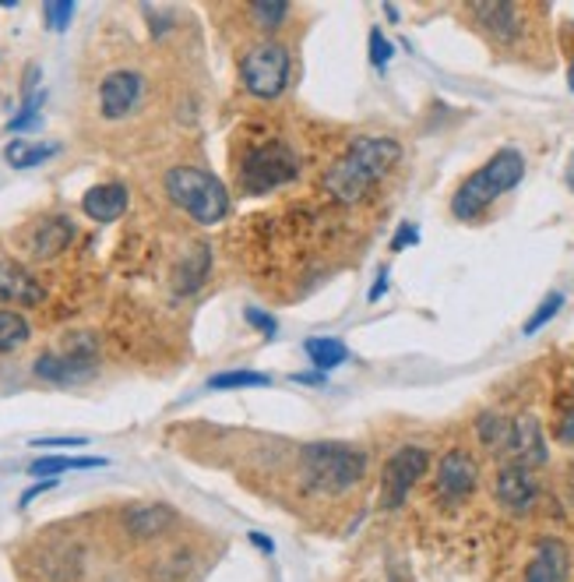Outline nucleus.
<instances>
[{"mask_svg": "<svg viewBox=\"0 0 574 582\" xmlns=\"http://www.w3.org/2000/svg\"><path fill=\"white\" fill-rule=\"evenodd\" d=\"M209 272H212V244L201 241L190 247V255L177 265V272H173V293L177 296L198 293L204 282H209Z\"/></svg>", "mask_w": 574, "mask_h": 582, "instance_id": "16", "label": "nucleus"}, {"mask_svg": "<svg viewBox=\"0 0 574 582\" xmlns=\"http://www.w3.org/2000/svg\"><path fill=\"white\" fill-rule=\"evenodd\" d=\"M250 544H254V547H258V550H265V555H272V550H276V544H272V540H268V537H265V533H250Z\"/></svg>", "mask_w": 574, "mask_h": 582, "instance_id": "37", "label": "nucleus"}, {"mask_svg": "<svg viewBox=\"0 0 574 582\" xmlns=\"http://www.w3.org/2000/svg\"><path fill=\"white\" fill-rule=\"evenodd\" d=\"M141 96H145V78L138 71H114L99 85V114L106 120H120L141 103Z\"/></svg>", "mask_w": 574, "mask_h": 582, "instance_id": "12", "label": "nucleus"}, {"mask_svg": "<svg viewBox=\"0 0 574 582\" xmlns=\"http://www.w3.org/2000/svg\"><path fill=\"white\" fill-rule=\"evenodd\" d=\"M43 14H46V28L63 33V28H68V22L74 19V4H71V0H57V4H46Z\"/></svg>", "mask_w": 574, "mask_h": 582, "instance_id": "29", "label": "nucleus"}, {"mask_svg": "<svg viewBox=\"0 0 574 582\" xmlns=\"http://www.w3.org/2000/svg\"><path fill=\"white\" fill-rule=\"evenodd\" d=\"M244 318H247L250 328H258V333H265L268 339H272V336L279 333V325H276L272 314H265V311H258V307H247V311H244Z\"/></svg>", "mask_w": 574, "mask_h": 582, "instance_id": "33", "label": "nucleus"}, {"mask_svg": "<svg viewBox=\"0 0 574 582\" xmlns=\"http://www.w3.org/2000/svg\"><path fill=\"white\" fill-rule=\"evenodd\" d=\"M95 364H99V339L89 333H78L63 339V350H50L36 357V377L54 385H74L85 382V377L95 374Z\"/></svg>", "mask_w": 574, "mask_h": 582, "instance_id": "7", "label": "nucleus"}, {"mask_svg": "<svg viewBox=\"0 0 574 582\" xmlns=\"http://www.w3.org/2000/svg\"><path fill=\"white\" fill-rule=\"evenodd\" d=\"M0 301L19 304V307H32L43 301V287L39 279L32 276L25 265L0 258Z\"/></svg>", "mask_w": 574, "mask_h": 582, "instance_id": "15", "label": "nucleus"}, {"mask_svg": "<svg viewBox=\"0 0 574 582\" xmlns=\"http://www.w3.org/2000/svg\"><path fill=\"white\" fill-rule=\"evenodd\" d=\"M173 523H177V512H173L169 505H134L124 512V526L134 540L163 537Z\"/></svg>", "mask_w": 574, "mask_h": 582, "instance_id": "18", "label": "nucleus"}, {"mask_svg": "<svg viewBox=\"0 0 574 582\" xmlns=\"http://www.w3.org/2000/svg\"><path fill=\"white\" fill-rule=\"evenodd\" d=\"M567 85H571V92H574V57H571V65H567Z\"/></svg>", "mask_w": 574, "mask_h": 582, "instance_id": "39", "label": "nucleus"}, {"mask_svg": "<svg viewBox=\"0 0 574 582\" xmlns=\"http://www.w3.org/2000/svg\"><path fill=\"white\" fill-rule=\"evenodd\" d=\"M250 14L258 19L261 28H279L285 14H290V4H285V0H254Z\"/></svg>", "mask_w": 574, "mask_h": 582, "instance_id": "27", "label": "nucleus"}, {"mask_svg": "<svg viewBox=\"0 0 574 582\" xmlns=\"http://www.w3.org/2000/svg\"><path fill=\"white\" fill-rule=\"evenodd\" d=\"M561 307H564V293H561V290L547 293V296H543V304H539V307L532 311V318L522 325V333H525V336H536L539 328L550 325V322L557 318V314H561Z\"/></svg>", "mask_w": 574, "mask_h": 582, "instance_id": "26", "label": "nucleus"}, {"mask_svg": "<svg viewBox=\"0 0 574 582\" xmlns=\"http://www.w3.org/2000/svg\"><path fill=\"white\" fill-rule=\"evenodd\" d=\"M82 209L92 223H117L127 212V187L124 184H95L92 191H85Z\"/></svg>", "mask_w": 574, "mask_h": 582, "instance_id": "17", "label": "nucleus"}, {"mask_svg": "<svg viewBox=\"0 0 574 582\" xmlns=\"http://www.w3.org/2000/svg\"><path fill=\"white\" fill-rule=\"evenodd\" d=\"M54 487H57V480H54V477H50V480H39V484H32V487H28V491H25V494L19 498V509H28V505H32V501H36V498H39L43 491H54Z\"/></svg>", "mask_w": 574, "mask_h": 582, "instance_id": "35", "label": "nucleus"}, {"mask_svg": "<svg viewBox=\"0 0 574 582\" xmlns=\"http://www.w3.org/2000/svg\"><path fill=\"white\" fill-rule=\"evenodd\" d=\"M567 187H571V195H574V155H571V163H567Z\"/></svg>", "mask_w": 574, "mask_h": 582, "instance_id": "38", "label": "nucleus"}, {"mask_svg": "<svg viewBox=\"0 0 574 582\" xmlns=\"http://www.w3.org/2000/svg\"><path fill=\"white\" fill-rule=\"evenodd\" d=\"M303 350H307L311 364L321 371V374L331 371V368H339V364H345V360H349V346H345L342 339H331V336H314V339L303 342Z\"/></svg>", "mask_w": 574, "mask_h": 582, "instance_id": "21", "label": "nucleus"}, {"mask_svg": "<svg viewBox=\"0 0 574 582\" xmlns=\"http://www.w3.org/2000/svg\"><path fill=\"white\" fill-rule=\"evenodd\" d=\"M74 241V223L68 216H50L46 223H39L36 237H32V255L36 258H57L68 251V244Z\"/></svg>", "mask_w": 574, "mask_h": 582, "instance_id": "19", "label": "nucleus"}, {"mask_svg": "<svg viewBox=\"0 0 574 582\" xmlns=\"http://www.w3.org/2000/svg\"><path fill=\"white\" fill-rule=\"evenodd\" d=\"M36 449H85L89 438L82 434H57V438H32Z\"/></svg>", "mask_w": 574, "mask_h": 582, "instance_id": "32", "label": "nucleus"}, {"mask_svg": "<svg viewBox=\"0 0 574 582\" xmlns=\"http://www.w3.org/2000/svg\"><path fill=\"white\" fill-rule=\"evenodd\" d=\"M417 241H420V230L412 226V223H402V226H398L395 237H391V251H402V247L417 244Z\"/></svg>", "mask_w": 574, "mask_h": 582, "instance_id": "34", "label": "nucleus"}, {"mask_svg": "<svg viewBox=\"0 0 574 582\" xmlns=\"http://www.w3.org/2000/svg\"><path fill=\"white\" fill-rule=\"evenodd\" d=\"M476 438L483 442V449L493 455V459H507V449H512V420H507L504 414H480L476 417Z\"/></svg>", "mask_w": 574, "mask_h": 582, "instance_id": "20", "label": "nucleus"}, {"mask_svg": "<svg viewBox=\"0 0 574 582\" xmlns=\"http://www.w3.org/2000/svg\"><path fill=\"white\" fill-rule=\"evenodd\" d=\"M371 65L374 68H388V60H391V54H395V46L385 39V33H380V28H371Z\"/></svg>", "mask_w": 574, "mask_h": 582, "instance_id": "31", "label": "nucleus"}, {"mask_svg": "<svg viewBox=\"0 0 574 582\" xmlns=\"http://www.w3.org/2000/svg\"><path fill=\"white\" fill-rule=\"evenodd\" d=\"M92 466H106V459H71V455H46V459H36L28 466L32 477H57L68 474V469H92Z\"/></svg>", "mask_w": 574, "mask_h": 582, "instance_id": "24", "label": "nucleus"}, {"mask_svg": "<svg viewBox=\"0 0 574 582\" xmlns=\"http://www.w3.org/2000/svg\"><path fill=\"white\" fill-rule=\"evenodd\" d=\"M60 149L57 146H36V141H11L4 149V160L14 166V170H28V166H39L46 160H54Z\"/></svg>", "mask_w": 574, "mask_h": 582, "instance_id": "23", "label": "nucleus"}, {"mask_svg": "<svg viewBox=\"0 0 574 582\" xmlns=\"http://www.w3.org/2000/svg\"><path fill=\"white\" fill-rule=\"evenodd\" d=\"M525 11L512 0H476L469 4V19L493 46H515L525 36Z\"/></svg>", "mask_w": 574, "mask_h": 582, "instance_id": "9", "label": "nucleus"}, {"mask_svg": "<svg viewBox=\"0 0 574 582\" xmlns=\"http://www.w3.org/2000/svg\"><path fill=\"white\" fill-rule=\"evenodd\" d=\"M290 71H293V57L282 43L265 39L258 46H250L241 60V78L244 89L254 100H279L285 85H290Z\"/></svg>", "mask_w": 574, "mask_h": 582, "instance_id": "6", "label": "nucleus"}, {"mask_svg": "<svg viewBox=\"0 0 574 582\" xmlns=\"http://www.w3.org/2000/svg\"><path fill=\"white\" fill-rule=\"evenodd\" d=\"M571 579V550L557 537H539L532 558L525 564L522 582H567Z\"/></svg>", "mask_w": 574, "mask_h": 582, "instance_id": "14", "label": "nucleus"}, {"mask_svg": "<svg viewBox=\"0 0 574 582\" xmlns=\"http://www.w3.org/2000/svg\"><path fill=\"white\" fill-rule=\"evenodd\" d=\"M493 498L507 515H529L539 501V480L536 469L518 466V463H504L497 469V480H493Z\"/></svg>", "mask_w": 574, "mask_h": 582, "instance_id": "10", "label": "nucleus"}, {"mask_svg": "<svg viewBox=\"0 0 574 582\" xmlns=\"http://www.w3.org/2000/svg\"><path fill=\"white\" fill-rule=\"evenodd\" d=\"M272 385V377L268 374H258V371H226V374H215L209 377V388H268Z\"/></svg>", "mask_w": 574, "mask_h": 582, "instance_id": "25", "label": "nucleus"}, {"mask_svg": "<svg viewBox=\"0 0 574 582\" xmlns=\"http://www.w3.org/2000/svg\"><path fill=\"white\" fill-rule=\"evenodd\" d=\"M547 459H550V452H547L543 423H539L536 414H518L512 420V449H507L504 463H518V466L536 469V466H547Z\"/></svg>", "mask_w": 574, "mask_h": 582, "instance_id": "13", "label": "nucleus"}, {"mask_svg": "<svg viewBox=\"0 0 574 582\" xmlns=\"http://www.w3.org/2000/svg\"><path fill=\"white\" fill-rule=\"evenodd\" d=\"M437 498L441 501H452V505H458V501H466L476 487H480V463L472 459V452L466 449H452L441 455L437 463Z\"/></svg>", "mask_w": 574, "mask_h": 582, "instance_id": "11", "label": "nucleus"}, {"mask_svg": "<svg viewBox=\"0 0 574 582\" xmlns=\"http://www.w3.org/2000/svg\"><path fill=\"white\" fill-rule=\"evenodd\" d=\"M402 160V146L388 135H360L349 141V149L339 155L325 173V191L339 201V206H356L374 187L388 177V173Z\"/></svg>", "mask_w": 574, "mask_h": 582, "instance_id": "1", "label": "nucleus"}, {"mask_svg": "<svg viewBox=\"0 0 574 582\" xmlns=\"http://www.w3.org/2000/svg\"><path fill=\"white\" fill-rule=\"evenodd\" d=\"M380 293H388V272H380L377 276V282H374V287H371V293H366V301H380Z\"/></svg>", "mask_w": 574, "mask_h": 582, "instance_id": "36", "label": "nucleus"}, {"mask_svg": "<svg viewBox=\"0 0 574 582\" xmlns=\"http://www.w3.org/2000/svg\"><path fill=\"white\" fill-rule=\"evenodd\" d=\"M522 177H525V155L512 146L497 149L480 170L469 173L458 184V191L452 195V216L461 219V223H476L501 195L518 187Z\"/></svg>", "mask_w": 574, "mask_h": 582, "instance_id": "2", "label": "nucleus"}, {"mask_svg": "<svg viewBox=\"0 0 574 582\" xmlns=\"http://www.w3.org/2000/svg\"><path fill=\"white\" fill-rule=\"evenodd\" d=\"M553 438L561 445H574V399L567 406L557 410V423H553Z\"/></svg>", "mask_w": 574, "mask_h": 582, "instance_id": "30", "label": "nucleus"}, {"mask_svg": "<svg viewBox=\"0 0 574 582\" xmlns=\"http://www.w3.org/2000/svg\"><path fill=\"white\" fill-rule=\"evenodd\" d=\"M366 474V452L349 442H314L300 449V480L314 494H345Z\"/></svg>", "mask_w": 574, "mask_h": 582, "instance_id": "3", "label": "nucleus"}, {"mask_svg": "<svg viewBox=\"0 0 574 582\" xmlns=\"http://www.w3.org/2000/svg\"><path fill=\"white\" fill-rule=\"evenodd\" d=\"M43 92H36V96H25V103H22V109H19V117H11V124L8 128L11 131H25V128H32V124L39 120V106H43Z\"/></svg>", "mask_w": 574, "mask_h": 582, "instance_id": "28", "label": "nucleus"}, {"mask_svg": "<svg viewBox=\"0 0 574 582\" xmlns=\"http://www.w3.org/2000/svg\"><path fill=\"white\" fill-rule=\"evenodd\" d=\"M430 469V452L423 445H402L388 455L385 469H380V509H402L409 491L417 487Z\"/></svg>", "mask_w": 574, "mask_h": 582, "instance_id": "8", "label": "nucleus"}, {"mask_svg": "<svg viewBox=\"0 0 574 582\" xmlns=\"http://www.w3.org/2000/svg\"><path fill=\"white\" fill-rule=\"evenodd\" d=\"M300 177V155L285 141H265V146L247 149L241 163V191L265 195L276 187Z\"/></svg>", "mask_w": 574, "mask_h": 582, "instance_id": "5", "label": "nucleus"}, {"mask_svg": "<svg viewBox=\"0 0 574 582\" xmlns=\"http://www.w3.org/2000/svg\"><path fill=\"white\" fill-rule=\"evenodd\" d=\"M166 195L180 206L195 223L215 226L230 216V191L215 173L198 166H173L166 173Z\"/></svg>", "mask_w": 574, "mask_h": 582, "instance_id": "4", "label": "nucleus"}, {"mask_svg": "<svg viewBox=\"0 0 574 582\" xmlns=\"http://www.w3.org/2000/svg\"><path fill=\"white\" fill-rule=\"evenodd\" d=\"M28 336H32V328L25 322V314L0 307V353L22 350V346L28 342Z\"/></svg>", "mask_w": 574, "mask_h": 582, "instance_id": "22", "label": "nucleus"}]
</instances>
